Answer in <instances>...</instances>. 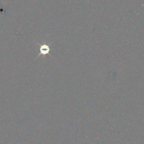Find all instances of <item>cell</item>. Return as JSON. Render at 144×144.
I'll return each mask as SVG.
<instances>
[{
    "label": "cell",
    "instance_id": "cell-1",
    "mask_svg": "<svg viewBox=\"0 0 144 144\" xmlns=\"http://www.w3.org/2000/svg\"><path fill=\"white\" fill-rule=\"evenodd\" d=\"M38 45L40 46L39 47V54L38 55L37 58L40 56L41 55H48L50 54V45H47V44H42V45H40L38 43Z\"/></svg>",
    "mask_w": 144,
    "mask_h": 144
}]
</instances>
